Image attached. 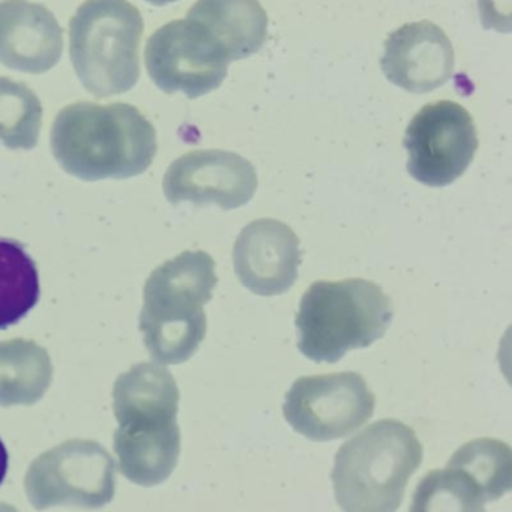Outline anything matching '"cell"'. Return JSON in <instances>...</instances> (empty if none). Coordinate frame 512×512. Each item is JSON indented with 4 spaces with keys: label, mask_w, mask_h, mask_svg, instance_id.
Masks as SVG:
<instances>
[{
    "label": "cell",
    "mask_w": 512,
    "mask_h": 512,
    "mask_svg": "<svg viewBox=\"0 0 512 512\" xmlns=\"http://www.w3.org/2000/svg\"><path fill=\"white\" fill-rule=\"evenodd\" d=\"M178 385L160 362H142L122 374L113 389L119 427L115 452L122 475L154 487L170 478L181 455Z\"/></svg>",
    "instance_id": "1"
},
{
    "label": "cell",
    "mask_w": 512,
    "mask_h": 512,
    "mask_svg": "<svg viewBox=\"0 0 512 512\" xmlns=\"http://www.w3.org/2000/svg\"><path fill=\"white\" fill-rule=\"evenodd\" d=\"M50 145L65 172L88 182L142 175L158 149L157 131L137 107L86 101L58 113Z\"/></svg>",
    "instance_id": "2"
},
{
    "label": "cell",
    "mask_w": 512,
    "mask_h": 512,
    "mask_svg": "<svg viewBox=\"0 0 512 512\" xmlns=\"http://www.w3.org/2000/svg\"><path fill=\"white\" fill-rule=\"evenodd\" d=\"M217 283L214 259L205 251H184L149 275L140 331L155 361L179 365L196 355L208 331L203 307Z\"/></svg>",
    "instance_id": "3"
},
{
    "label": "cell",
    "mask_w": 512,
    "mask_h": 512,
    "mask_svg": "<svg viewBox=\"0 0 512 512\" xmlns=\"http://www.w3.org/2000/svg\"><path fill=\"white\" fill-rule=\"evenodd\" d=\"M424 448L415 430L397 419L368 425L335 455V499L347 512H392L421 466Z\"/></svg>",
    "instance_id": "4"
},
{
    "label": "cell",
    "mask_w": 512,
    "mask_h": 512,
    "mask_svg": "<svg viewBox=\"0 0 512 512\" xmlns=\"http://www.w3.org/2000/svg\"><path fill=\"white\" fill-rule=\"evenodd\" d=\"M392 317L391 299L373 281H316L302 296L296 314L299 352L317 364H335L350 350L380 340Z\"/></svg>",
    "instance_id": "5"
},
{
    "label": "cell",
    "mask_w": 512,
    "mask_h": 512,
    "mask_svg": "<svg viewBox=\"0 0 512 512\" xmlns=\"http://www.w3.org/2000/svg\"><path fill=\"white\" fill-rule=\"evenodd\" d=\"M143 17L128 0H86L70 20V56L89 94H125L140 79Z\"/></svg>",
    "instance_id": "6"
},
{
    "label": "cell",
    "mask_w": 512,
    "mask_h": 512,
    "mask_svg": "<svg viewBox=\"0 0 512 512\" xmlns=\"http://www.w3.org/2000/svg\"><path fill=\"white\" fill-rule=\"evenodd\" d=\"M512 488V451L502 440L479 437L458 448L443 470H431L413 494L410 511H485Z\"/></svg>",
    "instance_id": "7"
},
{
    "label": "cell",
    "mask_w": 512,
    "mask_h": 512,
    "mask_svg": "<svg viewBox=\"0 0 512 512\" xmlns=\"http://www.w3.org/2000/svg\"><path fill=\"white\" fill-rule=\"evenodd\" d=\"M25 488L40 511L64 505L101 508L115 497V460L94 440H68L31 464Z\"/></svg>",
    "instance_id": "8"
},
{
    "label": "cell",
    "mask_w": 512,
    "mask_h": 512,
    "mask_svg": "<svg viewBox=\"0 0 512 512\" xmlns=\"http://www.w3.org/2000/svg\"><path fill=\"white\" fill-rule=\"evenodd\" d=\"M376 397L361 374L299 377L284 401L293 430L313 442H331L355 433L373 416Z\"/></svg>",
    "instance_id": "9"
},
{
    "label": "cell",
    "mask_w": 512,
    "mask_h": 512,
    "mask_svg": "<svg viewBox=\"0 0 512 512\" xmlns=\"http://www.w3.org/2000/svg\"><path fill=\"white\" fill-rule=\"evenodd\" d=\"M146 68L166 92L202 97L220 88L230 61L217 41L196 20H175L158 29L146 44Z\"/></svg>",
    "instance_id": "10"
},
{
    "label": "cell",
    "mask_w": 512,
    "mask_h": 512,
    "mask_svg": "<svg viewBox=\"0 0 512 512\" xmlns=\"http://www.w3.org/2000/svg\"><path fill=\"white\" fill-rule=\"evenodd\" d=\"M404 146L409 152L407 170L413 179L427 187H446L463 176L475 157V122L454 101L428 104L407 127Z\"/></svg>",
    "instance_id": "11"
},
{
    "label": "cell",
    "mask_w": 512,
    "mask_h": 512,
    "mask_svg": "<svg viewBox=\"0 0 512 512\" xmlns=\"http://www.w3.org/2000/svg\"><path fill=\"white\" fill-rule=\"evenodd\" d=\"M259 187L253 164L235 152L206 149L173 161L163 179L166 199L172 205L191 202L217 205L224 211L247 205Z\"/></svg>",
    "instance_id": "12"
},
{
    "label": "cell",
    "mask_w": 512,
    "mask_h": 512,
    "mask_svg": "<svg viewBox=\"0 0 512 512\" xmlns=\"http://www.w3.org/2000/svg\"><path fill=\"white\" fill-rule=\"evenodd\" d=\"M302 262L299 238L271 218L253 221L239 233L233 266L242 286L254 295L278 296L292 289Z\"/></svg>",
    "instance_id": "13"
},
{
    "label": "cell",
    "mask_w": 512,
    "mask_h": 512,
    "mask_svg": "<svg viewBox=\"0 0 512 512\" xmlns=\"http://www.w3.org/2000/svg\"><path fill=\"white\" fill-rule=\"evenodd\" d=\"M454 47L448 35L428 20L409 23L389 34L380 61L392 85L427 94L445 85L454 74Z\"/></svg>",
    "instance_id": "14"
},
{
    "label": "cell",
    "mask_w": 512,
    "mask_h": 512,
    "mask_svg": "<svg viewBox=\"0 0 512 512\" xmlns=\"http://www.w3.org/2000/svg\"><path fill=\"white\" fill-rule=\"evenodd\" d=\"M64 31L49 8L29 0L0 2V64L44 74L59 64Z\"/></svg>",
    "instance_id": "15"
},
{
    "label": "cell",
    "mask_w": 512,
    "mask_h": 512,
    "mask_svg": "<svg viewBox=\"0 0 512 512\" xmlns=\"http://www.w3.org/2000/svg\"><path fill=\"white\" fill-rule=\"evenodd\" d=\"M187 17L214 37L230 62L250 58L268 38V14L257 0H197Z\"/></svg>",
    "instance_id": "16"
},
{
    "label": "cell",
    "mask_w": 512,
    "mask_h": 512,
    "mask_svg": "<svg viewBox=\"0 0 512 512\" xmlns=\"http://www.w3.org/2000/svg\"><path fill=\"white\" fill-rule=\"evenodd\" d=\"M52 380V359L43 346L23 338L0 343V406H32Z\"/></svg>",
    "instance_id": "17"
},
{
    "label": "cell",
    "mask_w": 512,
    "mask_h": 512,
    "mask_svg": "<svg viewBox=\"0 0 512 512\" xmlns=\"http://www.w3.org/2000/svg\"><path fill=\"white\" fill-rule=\"evenodd\" d=\"M40 274L25 245L0 238V329L19 323L40 301Z\"/></svg>",
    "instance_id": "18"
},
{
    "label": "cell",
    "mask_w": 512,
    "mask_h": 512,
    "mask_svg": "<svg viewBox=\"0 0 512 512\" xmlns=\"http://www.w3.org/2000/svg\"><path fill=\"white\" fill-rule=\"evenodd\" d=\"M43 127V104L25 83L0 77V142L31 151Z\"/></svg>",
    "instance_id": "19"
},
{
    "label": "cell",
    "mask_w": 512,
    "mask_h": 512,
    "mask_svg": "<svg viewBox=\"0 0 512 512\" xmlns=\"http://www.w3.org/2000/svg\"><path fill=\"white\" fill-rule=\"evenodd\" d=\"M8 473V451L4 442L0 439V485L4 484Z\"/></svg>",
    "instance_id": "20"
},
{
    "label": "cell",
    "mask_w": 512,
    "mask_h": 512,
    "mask_svg": "<svg viewBox=\"0 0 512 512\" xmlns=\"http://www.w3.org/2000/svg\"><path fill=\"white\" fill-rule=\"evenodd\" d=\"M146 2L154 5V7H166V5L173 4L176 0H146Z\"/></svg>",
    "instance_id": "21"
}]
</instances>
